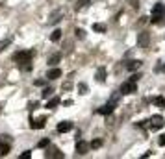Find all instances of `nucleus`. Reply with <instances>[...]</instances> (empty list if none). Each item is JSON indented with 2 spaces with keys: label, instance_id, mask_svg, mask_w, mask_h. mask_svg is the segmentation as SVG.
<instances>
[{
  "label": "nucleus",
  "instance_id": "20e7f679",
  "mask_svg": "<svg viewBox=\"0 0 165 159\" xmlns=\"http://www.w3.org/2000/svg\"><path fill=\"white\" fill-rule=\"evenodd\" d=\"M150 128H152V130L163 128V117H162V115H154V117L150 119Z\"/></svg>",
  "mask_w": 165,
  "mask_h": 159
},
{
  "label": "nucleus",
  "instance_id": "39448f33",
  "mask_svg": "<svg viewBox=\"0 0 165 159\" xmlns=\"http://www.w3.org/2000/svg\"><path fill=\"white\" fill-rule=\"evenodd\" d=\"M72 130V122H69V120H63L58 124V131L60 133H67V131H71Z\"/></svg>",
  "mask_w": 165,
  "mask_h": 159
},
{
  "label": "nucleus",
  "instance_id": "7ed1b4c3",
  "mask_svg": "<svg viewBox=\"0 0 165 159\" xmlns=\"http://www.w3.org/2000/svg\"><path fill=\"white\" fill-rule=\"evenodd\" d=\"M162 15H163V6H162V4H156V6L152 8V22H158V20L162 19Z\"/></svg>",
  "mask_w": 165,
  "mask_h": 159
},
{
  "label": "nucleus",
  "instance_id": "f257e3e1",
  "mask_svg": "<svg viewBox=\"0 0 165 159\" xmlns=\"http://www.w3.org/2000/svg\"><path fill=\"white\" fill-rule=\"evenodd\" d=\"M34 58V52L32 50H24V52H19V54H15V59L19 61V65H24V70H28L30 69V61Z\"/></svg>",
  "mask_w": 165,
  "mask_h": 159
},
{
  "label": "nucleus",
  "instance_id": "bb28decb",
  "mask_svg": "<svg viewBox=\"0 0 165 159\" xmlns=\"http://www.w3.org/2000/svg\"><path fill=\"white\" fill-rule=\"evenodd\" d=\"M130 80H132V81H137V80H139V74H134Z\"/></svg>",
  "mask_w": 165,
  "mask_h": 159
},
{
  "label": "nucleus",
  "instance_id": "a211bd4d",
  "mask_svg": "<svg viewBox=\"0 0 165 159\" xmlns=\"http://www.w3.org/2000/svg\"><path fill=\"white\" fill-rule=\"evenodd\" d=\"M8 152H9V144H2V142H0V154L6 156Z\"/></svg>",
  "mask_w": 165,
  "mask_h": 159
},
{
  "label": "nucleus",
  "instance_id": "f3484780",
  "mask_svg": "<svg viewBox=\"0 0 165 159\" xmlns=\"http://www.w3.org/2000/svg\"><path fill=\"white\" fill-rule=\"evenodd\" d=\"M87 4H89V0H78V4H76V6H74V9H76V11H78V9H82V8H85V6H87Z\"/></svg>",
  "mask_w": 165,
  "mask_h": 159
},
{
  "label": "nucleus",
  "instance_id": "f03ea898",
  "mask_svg": "<svg viewBox=\"0 0 165 159\" xmlns=\"http://www.w3.org/2000/svg\"><path fill=\"white\" fill-rule=\"evenodd\" d=\"M136 91H137V83L132 81V80L124 81L123 85H121V95H134Z\"/></svg>",
  "mask_w": 165,
  "mask_h": 159
},
{
  "label": "nucleus",
  "instance_id": "393cba45",
  "mask_svg": "<svg viewBox=\"0 0 165 159\" xmlns=\"http://www.w3.org/2000/svg\"><path fill=\"white\" fill-rule=\"evenodd\" d=\"M158 144H160V146H165V133L162 135V137H160V141H158Z\"/></svg>",
  "mask_w": 165,
  "mask_h": 159
},
{
  "label": "nucleus",
  "instance_id": "1a4fd4ad",
  "mask_svg": "<svg viewBox=\"0 0 165 159\" xmlns=\"http://www.w3.org/2000/svg\"><path fill=\"white\" fill-rule=\"evenodd\" d=\"M139 67H141V61H137V59H132V61L126 63V69H128V70H136V69H139Z\"/></svg>",
  "mask_w": 165,
  "mask_h": 159
},
{
  "label": "nucleus",
  "instance_id": "f8f14e48",
  "mask_svg": "<svg viewBox=\"0 0 165 159\" xmlns=\"http://www.w3.org/2000/svg\"><path fill=\"white\" fill-rule=\"evenodd\" d=\"M52 93H54V89H52V87H45V89H43V93H41V96L45 100H48L50 96H52Z\"/></svg>",
  "mask_w": 165,
  "mask_h": 159
},
{
  "label": "nucleus",
  "instance_id": "cd10ccee",
  "mask_svg": "<svg viewBox=\"0 0 165 159\" xmlns=\"http://www.w3.org/2000/svg\"><path fill=\"white\" fill-rule=\"evenodd\" d=\"M0 111H2V104H0Z\"/></svg>",
  "mask_w": 165,
  "mask_h": 159
},
{
  "label": "nucleus",
  "instance_id": "ddd939ff",
  "mask_svg": "<svg viewBox=\"0 0 165 159\" xmlns=\"http://www.w3.org/2000/svg\"><path fill=\"white\" fill-rule=\"evenodd\" d=\"M60 39H61V30H54V32H52V35H50V41L58 43Z\"/></svg>",
  "mask_w": 165,
  "mask_h": 159
},
{
  "label": "nucleus",
  "instance_id": "b1692460",
  "mask_svg": "<svg viewBox=\"0 0 165 159\" xmlns=\"http://www.w3.org/2000/svg\"><path fill=\"white\" fill-rule=\"evenodd\" d=\"M30 156H32V152H30V150H26V152H22V154H21V157H22V159H28Z\"/></svg>",
  "mask_w": 165,
  "mask_h": 159
},
{
  "label": "nucleus",
  "instance_id": "423d86ee",
  "mask_svg": "<svg viewBox=\"0 0 165 159\" xmlns=\"http://www.w3.org/2000/svg\"><path fill=\"white\" fill-rule=\"evenodd\" d=\"M87 148H89L87 142H83V141H78V142H76V154L85 156V154H87Z\"/></svg>",
  "mask_w": 165,
  "mask_h": 159
},
{
  "label": "nucleus",
  "instance_id": "c85d7f7f",
  "mask_svg": "<svg viewBox=\"0 0 165 159\" xmlns=\"http://www.w3.org/2000/svg\"><path fill=\"white\" fill-rule=\"evenodd\" d=\"M163 13H165V8H163Z\"/></svg>",
  "mask_w": 165,
  "mask_h": 159
},
{
  "label": "nucleus",
  "instance_id": "5701e85b",
  "mask_svg": "<svg viewBox=\"0 0 165 159\" xmlns=\"http://www.w3.org/2000/svg\"><path fill=\"white\" fill-rule=\"evenodd\" d=\"M100 144H102V141H93V142H91L89 146H91V148H98Z\"/></svg>",
  "mask_w": 165,
  "mask_h": 159
},
{
  "label": "nucleus",
  "instance_id": "0eeeda50",
  "mask_svg": "<svg viewBox=\"0 0 165 159\" xmlns=\"http://www.w3.org/2000/svg\"><path fill=\"white\" fill-rule=\"evenodd\" d=\"M45 122H46L45 117H41V119H37V120H32V124H30V126H32L34 130H41V128H45Z\"/></svg>",
  "mask_w": 165,
  "mask_h": 159
},
{
  "label": "nucleus",
  "instance_id": "dca6fc26",
  "mask_svg": "<svg viewBox=\"0 0 165 159\" xmlns=\"http://www.w3.org/2000/svg\"><path fill=\"white\" fill-rule=\"evenodd\" d=\"M58 61H60V54H54V56L48 59V65H50V67H54V65H58Z\"/></svg>",
  "mask_w": 165,
  "mask_h": 159
},
{
  "label": "nucleus",
  "instance_id": "6e6552de",
  "mask_svg": "<svg viewBox=\"0 0 165 159\" xmlns=\"http://www.w3.org/2000/svg\"><path fill=\"white\" fill-rule=\"evenodd\" d=\"M113 104H115V102H109V104H106L104 107H100V109H98V113H100V115H109V113L113 111Z\"/></svg>",
  "mask_w": 165,
  "mask_h": 159
},
{
  "label": "nucleus",
  "instance_id": "9b49d317",
  "mask_svg": "<svg viewBox=\"0 0 165 159\" xmlns=\"http://www.w3.org/2000/svg\"><path fill=\"white\" fill-rule=\"evenodd\" d=\"M146 43H148V33H141L137 37V44H141L143 48H146Z\"/></svg>",
  "mask_w": 165,
  "mask_h": 159
},
{
  "label": "nucleus",
  "instance_id": "9d476101",
  "mask_svg": "<svg viewBox=\"0 0 165 159\" xmlns=\"http://www.w3.org/2000/svg\"><path fill=\"white\" fill-rule=\"evenodd\" d=\"M60 76H61V70H60V69H52V70H48V76H46V78L56 80V78H60Z\"/></svg>",
  "mask_w": 165,
  "mask_h": 159
},
{
  "label": "nucleus",
  "instance_id": "4468645a",
  "mask_svg": "<svg viewBox=\"0 0 165 159\" xmlns=\"http://www.w3.org/2000/svg\"><path fill=\"white\" fill-rule=\"evenodd\" d=\"M58 104H60V98H58V96H54V98H50V100H48V102H46V107H50V109H54V107H56Z\"/></svg>",
  "mask_w": 165,
  "mask_h": 159
},
{
  "label": "nucleus",
  "instance_id": "2eb2a0df",
  "mask_svg": "<svg viewBox=\"0 0 165 159\" xmlns=\"http://www.w3.org/2000/svg\"><path fill=\"white\" fill-rule=\"evenodd\" d=\"M97 80H98V81H104V80H106V69H104V67H100V69L97 70Z\"/></svg>",
  "mask_w": 165,
  "mask_h": 159
},
{
  "label": "nucleus",
  "instance_id": "a878e982",
  "mask_svg": "<svg viewBox=\"0 0 165 159\" xmlns=\"http://www.w3.org/2000/svg\"><path fill=\"white\" fill-rule=\"evenodd\" d=\"M80 91H82V95H85V91H87V87L83 83H80Z\"/></svg>",
  "mask_w": 165,
  "mask_h": 159
},
{
  "label": "nucleus",
  "instance_id": "412c9836",
  "mask_svg": "<svg viewBox=\"0 0 165 159\" xmlns=\"http://www.w3.org/2000/svg\"><path fill=\"white\" fill-rule=\"evenodd\" d=\"M74 33H76V37H80V39H83V37H85V32H83V30H80V28H76V32H74Z\"/></svg>",
  "mask_w": 165,
  "mask_h": 159
},
{
  "label": "nucleus",
  "instance_id": "4be33fe9",
  "mask_svg": "<svg viewBox=\"0 0 165 159\" xmlns=\"http://www.w3.org/2000/svg\"><path fill=\"white\" fill-rule=\"evenodd\" d=\"M48 144H50V141H48V139L39 141V148H45V146H48Z\"/></svg>",
  "mask_w": 165,
  "mask_h": 159
},
{
  "label": "nucleus",
  "instance_id": "aec40b11",
  "mask_svg": "<svg viewBox=\"0 0 165 159\" xmlns=\"http://www.w3.org/2000/svg\"><path fill=\"white\" fill-rule=\"evenodd\" d=\"M93 30L102 33V32H106V26H102V24H93Z\"/></svg>",
  "mask_w": 165,
  "mask_h": 159
},
{
  "label": "nucleus",
  "instance_id": "6ab92c4d",
  "mask_svg": "<svg viewBox=\"0 0 165 159\" xmlns=\"http://www.w3.org/2000/svg\"><path fill=\"white\" fill-rule=\"evenodd\" d=\"M154 102H156V105H158V107H162V109L165 107V100H163V96H158V98L154 100Z\"/></svg>",
  "mask_w": 165,
  "mask_h": 159
}]
</instances>
